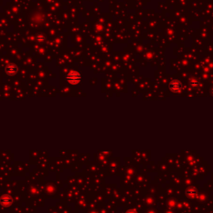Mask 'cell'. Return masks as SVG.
<instances>
[{"instance_id":"1","label":"cell","mask_w":213,"mask_h":213,"mask_svg":"<svg viewBox=\"0 0 213 213\" xmlns=\"http://www.w3.org/2000/svg\"><path fill=\"white\" fill-rule=\"evenodd\" d=\"M81 76L80 74L77 73V72H72V73H69V74L68 76V80L69 83H78V82L80 81Z\"/></svg>"},{"instance_id":"5","label":"cell","mask_w":213,"mask_h":213,"mask_svg":"<svg viewBox=\"0 0 213 213\" xmlns=\"http://www.w3.org/2000/svg\"><path fill=\"white\" fill-rule=\"evenodd\" d=\"M211 93L213 94V87H212V88H211Z\"/></svg>"},{"instance_id":"6","label":"cell","mask_w":213,"mask_h":213,"mask_svg":"<svg viewBox=\"0 0 213 213\" xmlns=\"http://www.w3.org/2000/svg\"><path fill=\"white\" fill-rule=\"evenodd\" d=\"M128 213H136V212H133V211H132V212H128Z\"/></svg>"},{"instance_id":"3","label":"cell","mask_w":213,"mask_h":213,"mask_svg":"<svg viewBox=\"0 0 213 213\" xmlns=\"http://www.w3.org/2000/svg\"><path fill=\"white\" fill-rule=\"evenodd\" d=\"M196 193H197V191L194 190V189H189V190L187 191V194L188 196H190V197L194 196Z\"/></svg>"},{"instance_id":"4","label":"cell","mask_w":213,"mask_h":213,"mask_svg":"<svg viewBox=\"0 0 213 213\" xmlns=\"http://www.w3.org/2000/svg\"><path fill=\"white\" fill-rule=\"evenodd\" d=\"M191 85L192 87H197V85H198V83H197V81L192 80L191 82Z\"/></svg>"},{"instance_id":"2","label":"cell","mask_w":213,"mask_h":213,"mask_svg":"<svg viewBox=\"0 0 213 213\" xmlns=\"http://www.w3.org/2000/svg\"><path fill=\"white\" fill-rule=\"evenodd\" d=\"M169 88L171 89V91L178 93L181 89V82H179L178 80L171 81L170 84H169Z\"/></svg>"}]
</instances>
